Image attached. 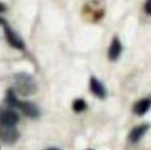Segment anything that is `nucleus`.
<instances>
[{"mask_svg":"<svg viewBox=\"0 0 151 150\" xmlns=\"http://www.w3.org/2000/svg\"><path fill=\"white\" fill-rule=\"evenodd\" d=\"M19 138V132L15 126L0 125V140L6 144H13Z\"/></svg>","mask_w":151,"mask_h":150,"instance_id":"nucleus-2","label":"nucleus"},{"mask_svg":"<svg viewBox=\"0 0 151 150\" xmlns=\"http://www.w3.org/2000/svg\"><path fill=\"white\" fill-rule=\"evenodd\" d=\"M145 10L147 14L151 15V0L147 1L145 4Z\"/></svg>","mask_w":151,"mask_h":150,"instance_id":"nucleus-12","label":"nucleus"},{"mask_svg":"<svg viewBox=\"0 0 151 150\" xmlns=\"http://www.w3.org/2000/svg\"><path fill=\"white\" fill-rule=\"evenodd\" d=\"M90 88L94 95L100 99H104L106 96V91L104 85L95 77H91L90 80Z\"/></svg>","mask_w":151,"mask_h":150,"instance_id":"nucleus-6","label":"nucleus"},{"mask_svg":"<svg viewBox=\"0 0 151 150\" xmlns=\"http://www.w3.org/2000/svg\"><path fill=\"white\" fill-rule=\"evenodd\" d=\"M4 33H5L7 41H8V43L12 46L20 50L24 49V44L22 38L11 28L6 26L4 27Z\"/></svg>","mask_w":151,"mask_h":150,"instance_id":"nucleus-4","label":"nucleus"},{"mask_svg":"<svg viewBox=\"0 0 151 150\" xmlns=\"http://www.w3.org/2000/svg\"><path fill=\"white\" fill-rule=\"evenodd\" d=\"M0 24H4V21L1 18H0Z\"/></svg>","mask_w":151,"mask_h":150,"instance_id":"nucleus-15","label":"nucleus"},{"mask_svg":"<svg viewBox=\"0 0 151 150\" xmlns=\"http://www.w3.org/2000/svg\"><path fill=\"white\" fill-rule=\"evenodd\" d=\"M19 121V116L16 111L10 109H0V125L15 126Z\"/></svg>","mask_w":151,"mask_h":150,"instance_id":"nucleus-3","label":"nucleus"},{"mask_svg":"<svg viewBox=\"0 0 151 150\" xmlns=\"http://www.w3.org/2000/svg\"><path fill=\"white\" fill-rule=\"evenodd\" d=\"M15 87L19 94L27 96L35 94L38 86L32 76L27 74L21 73L15 76Z\"/></svg>","mask_w":151,"mask_h":150,"instance_id":"nucleus-1","label":"nucleus"},{"mask_svg":"<svg viewBox=\"0 0 151 150\" xmlns=\"http://www.w3.org/2000/svg\"><path fill=\"white\" fill-rule=\"evenodd\" d=\"M72 107H73V110L75 112L81 113V112L86 110V101L83 99H76L74 101Z\"/></svg>","mask_w":151,"mask_h":150,"instance_id":"nucleus-11","label":"nucleus"},{"mask_svg":"<svg viewBox=\"0 0 151 150\" xmlns=\"http://www.w3.org/2000/svg\"><path fill=\"white\" fill-rule=\"evenodd\" d=\"M19 107L22 113L27 116V117L31 118V119H35V118L38 117L40 113L38 110V107L32 104L30 101H20L19 104Z\"/></svg>","mask_w":151,"mask_h":150,"instance_id":"nucleus-5","label":"nucleus"},{"mask_svg":"<svg viewBox=\"0 0 151 150\" xmlns=\"http://www.w3.org/2000/svg\"><path fill=\"white\" fill-rule=\"evenodd\" d=\"M4 10H5V7H4V5L3 4H1V3H0V12L4 11Z\"/></svg>","mask_w":151,"mask_h":150,"instance_id":"nucleus-13","label":"nucleus"},{"mask_svg":"<svg viewBox=\"0 0 151 150\" xmlns=\"http://www.w3.org/2000/svg\"><path fill=\"white\" fill-rule=\"evenodd\" d=\"M122 52V44L117 38H114L111 44L109 49V57L111 60L114 61Z\"/></svg>","mask_w":151,"mask_h":150,"instance_id":"nucleus-7","label":"nucleus"},{"mask_svg":"<svg viewBox=\"0 0 151 150\" xmlns=\"http://www.w3.org/2000/svg\"><path fill=\"white\" fill-rule=\"evenodd\" d=\"M148 129V125L142 124L134 127L129 133V140L132 143H137L141 139Z\"/></svg>","mask_w":151,"mask_h":150,"instance_id":"nucleus-8","label":"nucleus"},{"mask_svg":"<svg viewBox=\"0 0 151 150\" xmlns=\"http://www.w3.org/2000/svg\"><path fill=\"white\" fill-rule=\"evenodd\" d=\"M6 102L7 103L10 107H18L20 101L17 99L16 96V94H14L13 90H9L7 91V97H6Z\"/></svg>","mask_w":151,"mask_h":150,"instance_id":"nucleus-10","label":"nucleus"},{"mask_svg":"<svg viewBox=\"0 0 151 150\" xmlns=\"http://www.w3.org/2000/svg\"><path fill=\"white\" fill-rule=\"evenodd\" d=\"M150 107L151 100L149 99H143L136 103L134 107V111L138 116H142L148 111Z\"/></svg>","mask_w":151,"mask_h":150,"instance_id":"nucleus-9","label":"nucleus"},{"mask_svg":"<svg viewBox=\"0 0 151 150\" xmlns=\"http://www.w3.org/2000/svg\"><path fill=\"white\" fill-rule=\"evenodd\" d=\"M47 150H60V149H58L57 148H49L47 149Z\"/></svg>","mask_w":151,"mask_h":150,"instance_id":"nucleus-14","label":"nucleus"}]
</instances>
